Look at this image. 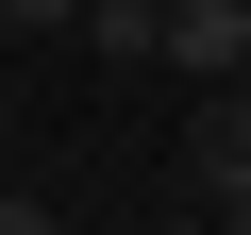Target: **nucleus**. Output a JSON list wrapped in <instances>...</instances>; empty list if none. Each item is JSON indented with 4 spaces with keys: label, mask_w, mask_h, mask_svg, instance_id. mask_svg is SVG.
<instances>
[{
    "label": "nucleus",
    "mask_w": 251,
    "mask_h": 235,
    "mask_svg": "<svg viewBox=\"0 0 251 235\" xmlns=\"http://www.w3.org/2000/svg\"><path fill=\"white\" fill-rule=\"evenodd\" d=\"M151 67H184V84H251V0H168V51Z\"/></svg>",
    "instance_id": "1"
},
{
    "label": "nucleus",
    "mask_w": 251,
    "mask_h": 235,
    "mask_svg": "<svg viewBox=\"0 0 251 235\" xmlns=\"http://www.w3.org/2000/svg\"><path fill=\"white\" fill-rule=\"evenodd\" d=\"M0 235H67V202L50 185H0Z\"/></svg>",
    "instance_id": "3"
},
{
    "label": "nucleus",
    "mask_w": 251,
    "mask_h": 235,
    "mask_svg": "<svg viewBox=\"0 0 251 235\" xmlns=\"http://www.w3.org/2000/svg\"><path fill=\"white\" fill-rule=\"evenodd\" d=\"M0 34H84V0H0Z\"/></svg>",
    "instance_id": "4"
},
{
    "label": "nucleus",
    "mask_w": 251,
    "mask_h": 235,
    "mask_svg": "<svg viewBox=\"0 0 251 235\" xmlns=\"http://www.w3.org/2000/svg\"><path fill=\"white\" fill-rule=\"evenodd\" d=\"M168 235H218V218H168Z\"/></svg>",
    "instance_id": "6"
},
{
    "label": "nucleus",
    "mask_w": 251,
    "mask_h": 235,
    "mask_svg": "<svg viewBox=\"0 0 251 235\" xmlns=\"http://www.w3.org/2000/svg\"><path fill=\"white\" fill-rule=\"evenodd\" d=\"M84 51H100V67H151V51H168V0H84Z\"/></svg>",
    "instance_id": "2"
},
{
    "label": "nucleus",
    "mask_w": 251,
    "mask_h": 235,
    "mask_svg": "<svg viewBox=\"0 0 251 235\" xmlns=\"http://www.w3.org/2000/svg\"><path fill=\"white\" fill-rule=\"evenodd\" d=\"M201 218H218V235H251V168H218V185H201Z\"/></svg>",
    "instance_id": "5"
}]
</instances>
